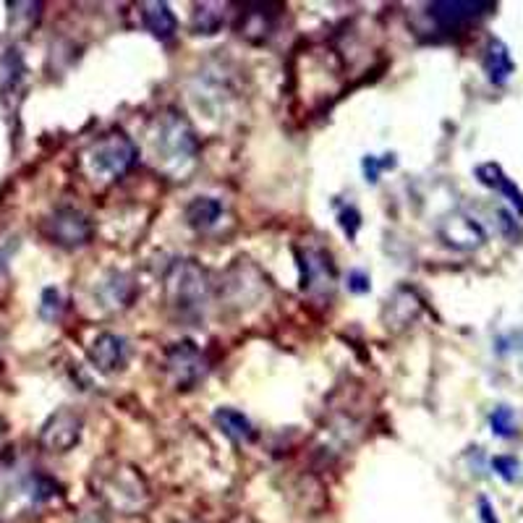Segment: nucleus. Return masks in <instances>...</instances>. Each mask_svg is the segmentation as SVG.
Listing matches in <instances>:
<instances>
[{"label":"nucleus","instance_id":"1","mask_svg":"<svg viewBox=\"0 0 523 523\" xmlns=\"http://www.w3.org/2000/svg\"><path fill=\"white\" fill-rule=\"evenodd\" d=\"M92 490L105 508L121 516H141L152 502L144 473L118 458H105L103 464L95 466Z\"/></svg>","mask_w":523,"mask_h":523},{"label":"nucleus","instance_id":"2","mask_svg":"<svg viewBox=\"0 0 523 523\" xmlns=\"http://www.w3.org/2000/svg\"><path fill=\"white\" fill-rule=\"evenodd\" d=\"M149 149L155 166L170 178H184L199 158V139L192 123L176 111H166L155 118L149 129Z\"/></svg>","mask_w":523,"mask_h":523},{"label":"nucleus","instance_id":"3","mask_svg":"<svg viewBox=\"0 0 523 523\" xmlns=\"http://www.w3.org/2000/svg\"><path fill=\"white\" fill-rule=\"evenodd\" d=\"M343 66L328 48H306L293 58V95L306 100V108H322L338 92Z\"/></svg>","mask_w":523,"mask_h":523},{"label":"nucleus","instance_id":"4","mask_svg":"<svg viewBox=\"0 0 523 523\" xmlns=\"http://www.w3.org/2000/svg\"><path fill=\"white\" fill-rule=\"evenodd\" d=\"M167 309L181 320H196L212 296L210 273L196 259H176L163 280Z\"/></svg>","mask_w":523,"mask_h":523},{"label":"nucleus","instance_id":"5","mask_svg":"<svg viewBox=\"0 0 523 523\" xmlns=\"http://www.w3.org/2000/svg\"><path fill=\"white\" fill-rule=\"evenodd\" d=\"M139 147L121 129L97 137L82 152V167L95 184H113L137 166Z\"/></svg>","mask_w":523,"mask_h":523},{"label":"nucleus","instance_id":"6","mask_svg":"<svg viewBox=\"0 0 523 523\" xmlns=\"http://www.w3.org/2000/svg\"><path fill=\"white\" fill-rule=\"evenodd\" d=\"M299 267H302V291L320 306H330L338 288V270L332 254L322 247L299 248Z\"/></svg>","mask_w":523,"mask_h":523},{"label":"nucleus","instance_id":"7","mask_svg":"<svg viewBox=\"0 0 523 523\" xmlns=\"http://www.w3.org/2000/svg\"><path fill=\"white\" fill-rule=\"evenodd\" d=\"M42 233L50 244L63 248H79L86 247L92 241V222L89 218L74 210V207H58L53 215H48L42 222Z\"/></svg>","mask_w":523,"mask_h":523},{"label":"nucleus","instance_id":"8","mask_svg":"<svg viewBox=\"0 0 523 523\" xmlns=\"http://www.w3.org/2000/svg\"><path fill=\"white\" fill-rule=\"evenodd\" d=\"M207 372L204 356L194 340H178L166 351V374L176 390H192Z\"/></svg>","mask_w":523,"mask_h":523},{"label":"nucleus","instance_id":"9","mask_svg":"<svg viewBox=\"0 0 523 523\" xmlns=\"http://www.w3.org/2000/svg\"><path fill=\"white\" fill-rule=\"evenodd\" d=\"M84 419L74 409H58L40 429V445L48 453H68L82 440Z\"/></svg>","mask_w":523,"mask_h":523},{"label":"nucleus","instance_id":"10","mask_svg":"<svg viewBox=\"0 0 523 523\" xmlns=\"http://www.w3.org/2000/svg\"><path fill=\"white\" fill-rule=\"evenodd\" d=\"M89 361H92V366L97 372L113 374V372L126 366V361H129V343L121 335L103 332L89 346Z\"/></svg>","mask_w":523,"mask_h":523},{"label":"nucleus","instance_id":"11","mask_svg":"<svg viewBox=\"0 0 523 523\" xmlns=\"http://www.w3.org/2000/svg\"><path fill=\"white\" fill-rule=\"evenodd\" d=\"M280 8L283 5H265V3H254V5H247V11H241L239 16V34L247 37L251 42H265L273 29L277 24V16H280Z\"/></svg>","mask_w":523,"mask_h":523},{"label":"nucleus","instance_id":"12","mask_svg":"<svg viewBox=\"0 0 523 523\" xmlns=\"http://www.w3.org/2000/svg\"><path fill=\"white\" fill-rule=\"evenodd\" d=\"M421 314V302L411 288H398L383 309V322L390 332L406 330Z\"/></svg>","mask_w":523,"mask_h":523},{"label":"nucleus","instance_id":"13","mask_svg":"<svg viewBox=\"0 0 523 523\" xmlns=\"http://www.w3.org/2000/svg\"><path fill=\"white\" fill-rule=\"evenodd\" d=\"M440 236L445 239V244L455 248H476L484 241V233L479 230V225L464 215H453L442 222Z\"/></svg>","mask_w":523,"mask_h":523},{"label":"nucleus","instance_id":"14","mask_svg":"<svg viewBox=\"0 0 523 523\" xmlns=\"http://www.w3.org/2000/svg\"><path fill=\"white\" fill-rule=\"evenodd\" d=\"M141 22L158 40H170L178 29V22L167 3H141Z\"/></svg>","mask_w":523,"mask_h":523},{"label":"nucleus","instance_id":"15","mask_svg":"<svg viewBox=\"0 0 523 523\" xmlns=\"http://www.w3.org/2000/svg\"><path fill=\"white\" fill-rule=\"evenodd\" d=\"M222 204L215 196H196L186 204V222L196 230H207L221 221Z\"/></svg>","mask_w":523,"mask_h":523},{"label":"nucleus","instance_id":"16","mask_svg":"<svg viewBox=\"0 0 523 523\" xmlns=\"http://www.w3.org/2000/svg\"><path fill=\"white\" fill-rule=\"evenodd\" d=\"M215 424L222 429L225 437H230L233 442H248L254 437V427L247 416L236 409H218L215 411Z\"/></svg>","mask_w":523,"mask_h":523},{"label":"nucleus","instance_id":"17","mask_svg":"<svg viewBox=\"0 0 523 523\" xmlns=\"http://www.w3.org/2000/svg\"><path fill=\"white\" fill-rule=\"evenodd\" d=\"M479 8H487L482 3H432L429 14L432 19H437L442 27H453L458 22H466L471 16L479 14Z\"/></svg>","mask_w":523,"mask_h":523},{"label":"nucleus","instance_id":"18","mask_svg":"<svg viewBox=\"0 0 523 523\" xmlns=\"http://www.w3.org/2000/svg\"><path fill=\"white\" fill-rule=\"evenodd\" d=\"M221 5H212V3H204V5H196V14H194V32L196 34H215L222 24V11H218Z\"/></svg>","mask_w":523,"mask_h":523},{"label":"nucleus","instance_id":"19","mask_svg":"<svg viewBox=\"0 0 523 523\" xmlns=\"http://www.w3.org/2000/svg\"><path fill=\"white\" fill-rule=\"evenodd\" d=\"M487 71L495 82H505L508 79V71H510V60H508V53L500 42H492L490 45V56H487Z\"/></svg>","mask_w":523,"mask_h":523},{"label":"nucleus","instance_id":"20","mask_svg":"<svg viewBox=\"0 0 523 523\" xmlns=\"http://www.w3.org/2000/svg\"><path fill=\"white\" fill-rule=\"evenodd\" d=\"M60 311H63V299H60V293H58L56 288H45V293H42V306H40V317L48 320V322H56L58 317H60Z\"/></svg>","mask_w":523,"mask_h":523},{"label":"nucleus","instance_id":"21","mask_svg":"<svg viewBox=\"0 0 523 523\" xmlns=\"http://www.w3.org/2000/svg\"><path fill=\"white\" fill-rule=\"evenodd\" d=\"M392 166H395L392 155H390V160H383V163H380L377 158H372V155H369V158L364 160V173H366V181H372V184H374V181L380 178V170H383V167H392Z\"/></svg>","mask_w":523,"mask_h":523},{"label":"nucleus","instance_id":"22","mask_svg":"<svg viewBox=\"0 0 523 523\" xmlns=\"http://www.w3.org/2000/svg\"><path fill=\"white\" fill-rule=\"evenodd\" d=\"M340 225H343V230L348 233V239H356L358 225H361V218H358L356 207H348V210H343V212H340Z\"/></svg>","mask_w":523,"mask_h":523},{"label":"nucleus","instance_id":"23","mask_svg":"<svg viewBox=\"0 0 523 523\" xmlns=\"http://www.w3.org/2000/svg\"><path fill=\"white\" fill-rule=\"evenodd\" d=\"M74 523H111V521H108V516H105L103 508H84Z\"/></svg>","mask_w":523,"mask_h":523},{"label":"nucleus","instance_id":"24","mask_svg":"<svg viewBox=\"0 0 523 523\" xmlns=\"http://www.w3.org/2000/svg\"><path fill=\"white\" fill-rule=\"evenodd\" d=\"M348 288H351L354 293H366V291H369V275H364L361 270L348 273Z\"/></svg>","mask_w":523,"mask_h":523},{"label":"nucleus","instance_id":"25","mask_svg":"<svg viewBox=\"0 0 523 523\" xmlns=\"http://www.w3.org/2000/svg\"><path fill=\"white\" fill-rule=\"evenodd\" d=\"M508 419H510V413L505 411V409H502V411H497L495 416H492V427H495L500 435H508V432H510V429H508V427H510V421H508Z\"/></svg>","mask_w":523,"mask_h":523},{"label":"nucleus","instance_id":"26","mask_svg":"<svg viewBox=\"0 0 523 523\" xmlns=\"http://www.w3.org/2000/svg\"><path fill=\"white\" fill-rule=\"evenodd\" d=\"M233 523H254L251 518H247V516H239V518H233Z\"/></svg>","mask_w":523,"mask_h":523},{"label":"nucleus","instance_id":"27","mask_svg":"<svg viewBox=\"0 0 523 523\" xmlns=\"http://www.w3.org/2000/svg\"><path fill=\"white\" fill-rule=\"evenodd\" d=\"M5 435V424H3V419H0V437Z\"/></svg>","mask_w":523,"mask_h":523},{"label":"nucleus","instance_id":"28","mask_svg":"<svg viewBox=\"0 0 523 523\" xmlns=\"http://www.w3.org/2000/svg\"><path fill=\"white\" fill-rule=\"evenodd\" d=\"M186 523H202V521H186Z\"/></svg>","mask_w":523,"mask_h":523}]
</instances>
